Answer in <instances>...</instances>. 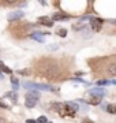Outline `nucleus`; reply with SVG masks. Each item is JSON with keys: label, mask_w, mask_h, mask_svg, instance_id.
I'll use <instances>...</instances> for the list:
<instances>
[{"label": "nucleus", "mask_w": 116, "mask_h": 123, "mask_svg": "<svg viewBox=\"0 0 116 123\" xmlns=\"http://www.w3.org/2000/svg\"><path fill=\"white\" fill-rule=\"evenodd\" d=\"M0 79H3V75H1V71H0Z\"/></svg>", "instance_id": "23"}, {"label": "nucleus", "mask_w": 116, "mask_h": 123, "mask_svg": "<svg viewBox=\"0 0 116 123\" xmlns=\"http://www.w3.org/2000/svg\"><path fill=\"white\" fill-rule=\"evenodd\" d=\"M38 23H40V25H44V26H48V27L53 26L52 19H51V18H48V17H40V18H38Z\"/></svg>", "instance_id": "6"}, {"label": "nucleus", "mask_w": 116, "mask_h": 123, "mask_svg": "<svg viewBox=\"0 0 116 123\" xmlns=\"http://www.w3.org/2000/svg\"><path fill=\"white\" fill-rule=\"evenodd\" d=\"M11 84H12L14 92H15V90H17V89L19 88V81L17 79V77H14V75H11Z\"/></svg>", "instance_id": "12"}, {"label": "nucleus", "mask_w": 116, "mask_h": 123, "mask_svg": "<svg viewBox=\"0 0 116 123\" xmlns=\"http://www.w3.org/2000/svg\"><path fill=\"white\" fill-rule=\"evenodd\" d=\"M0 108H3V110H7V108H8V105H7L1 98H0Z\"/></svg>", "instance_id": "17"}, {"label": "nucleus", "mask_w": 116, "mask_h": 123, "mask_svg": "<svg viewBox=\"0 0 116 123\" xmlns=\"http://www.w3.org/2000/svg\"><path fill=\"white\" fill-rule=\"evenodd\" d=\"M23 86L26 89H33V90H45V92H49V90H53L52 86L49 85H41V84H36V82H23Z\"/></svg>", "instance_id": "2"}, {"label": "nucleus", "mask_w": 116, "mask_h": 123, "mask_svg": "<svg viewBox=\"0 0 116 123\" xmlns=\"http://www.w3.org/2000/svg\"><path fill=\"white\" fill-rule=\"evenodd\" d=\"M103 23H104V21L103 19H100V18H92V19H90V26H92V29H93L94 31H100L101 30Z\"/></svg>", "instance_id": "3"}, {"label": "nucleus", "mask_w": 116, "mask_h": 123, "mask_svg": "<svg viewBox=\"0 0 116 123\" xmlns=\"http://www.w3.org/2000/svg\"><path fill=\"white\" fill-rule=\"evenodd\" d=\"M101 103V97H97V96H93L90 98V104H93V105H97Z\"/></svg>", "instance_id": "14"}, {"label": "nucleus", "mask_w": 116, "mask_h": 123, "mask_svg": "<svg viewBox=\"0 0 116 123\" xmlns=\"http://www.w3.org/2000/svg\"><path fill=\"white\" fill-rule=\"evenodd\" d=\"M7 18H8V21L14 22V21H18V19L23 18V12H22V11H19V10H17V11H12V12H10L8 15H7Z\"/></svg>", "instance_id": "4"}, {"label": "nucleus", "mask_w": 116, "mask_h": 123, "mask_svg": "<svg viewBox=\"0 0 116 123\" xmlns=\"http://www.w3.org/2000/svg\"><path fill=\"white\" fill-rule=\"evenodd\" d=\"M30 37L33 40H36V41H38V43H44V37L40 34V33H37V31H34V33H31Z\"/></svg>", "instance_id": "10"}, {"label": "nucleus", "mask_w": 116, "mask_h": 123, "mask_svg": "<svg viewBox=\"0 0 116 123\" xmlns=\"http://www.w3.org/2000/svg\"><path fill=\"white\" fill-rule=\"evenodd\" d=\"M40 100V96L34 92H29L26 94V98H25V105L26 108H34L37 105V103Z\"/></svg>", "instance_id": "1"}, {"label": "nucleus", "mask_w": 116, "mask_h": 123, "mask_svg": "<svg viewBox=\"0 0 116 123\" xmlns=\"http://www.w3.org/2000/svg\"><path fill=\"white\" fill-rule=\"evenodd\" d=\"M58 36H60V37H66V36H67V30H66V29H59Z\"/></svg>", "instance_id": "15"}, {"label": "nucleus", "mask_w": 116, "mask_h": 123, "mask_svg": "<svg viewBox=\"0 0 116 123\" xmlns=\"http://www.w3.org/2000/svg\"><path fill=\"white\" fill-rule=\"evenodd\" d=\"M51 108L53 111H56V112H60L62 108H63V104H60V103H52V104H51Z\"/></svg>", "instance_id": "11"}, {"label": "nucleus", "mask_w": 116, "mask_h": 123, "mask_svg": "<svg viewBox=\"0 0 116 123\" xmlns=\"http://www.w3.org/2000/svg\"><path fill=\"white\" fill-rule=\"evenodd\" d=\"M26 123H36V120H33V119H27Z\"/></svg>", "instance_id": "20"}, {"label": "nucleus", "mask_w": 116, "mask_h": 123, "mask_svg": "<svg viewBox=\"0 0 116 123\" xmlns=\"http://www.w3.org/2000/svg\"><path fill=\"white\" fill-rule=\"evenodd\" d=\"M82 123H93V122L89 120V119H82Z\"/></svg>", "instance_id": "19"}, {"label": "nucleus", "mask_w": 116, "mask_h": 123, "mask_svg": "<svg viewBox=\"0 0 116 123\" xmlns=\"http://www.w3.org/2000/svg\"><path fill=\"white\" fill-rule=\"evenodd\" d=\"M108 84H109L108 79H101V81H98L97 82V85H108Z\"/></svg>", "instance_id": "18"}, {"label": "nucleus", "mask_w": 116, "mask_h": 123, "mask_svg": "<svg viewBox=\"0 0 116 123\" xmlns=\"http://www.w3.org/2000/svg\"><path fill=\"white\" fill-rule=\"evenodd\" d=\"M19 73H21V74H27L29 71H27V70H22V71H19Z\"/></svg>", "instance_id": "21"}, {"label": "nucleus", "mask_w": 116, "mask_h": 123, "mask_svg": "<svg viewBox=\"0 0 116 123\" xmlns=\"http://www.w3.org/2000/svg\"><path fill=\"white\" fill-rule=\"evenodd\" d=\"M0 123H6V119L1 118V116H0Z\"/></svg>", "instance_id": "22"}, {"label": "nucleus", "mask_w": 116, "mask_h": 123, "mask_svg": "<svg viewBox=\"0 0 116 123\" xmlns=\"http://www.w3.org/2000/svg\"><path fill=\"white\" fill-rule=\"evenodd\" d=\"M89 93L92 96H97V97H101V98H103L107 92H105V89H103V88H93V89L89 90Z\"/></svg>", "instance_id": "5"}, {"label": "nucleus", "mask_w": 116, "mask_h": 123, "mask_svg": "<svg viewBox=\"0 0 116 123\" xmlns=\"http://www.w3.org/2000/svg\"><path fill=\"white\" fill-rule=\"evenodd\" d=\"M68 18H70V15H67V14L56 12V14H53V17H52V22H53V21H64V19H68Z\"/></svg>", "instance_id": "7"}, {"label": "nucleus", "mask_w": 116, "mask_h": 123, "mask_svg": "<svg viewBox=\"0 0 116 123\" xmlns=\"http://www.w3.org/2000/svg\"><path fill=\"white\" fill-rule=\"evenodd\" d=\"M46 123H52V122H46Z\"/></svg>", "instance_id": "24"}, {"label": "nucleus", "mask_w": 116, "mask_h": 123, "mask_svg": "<svg viewBox=\"0 0 116 123\" xmlns=\"http://www.w3.org/2000/svg\"><path fill=\"white\" fill-rule=\"evenodd\" d=\"M46 122H48V119L45 118V116H40V118L37 119L36 123H46Z\"/></svg>", "instance_id": "16"}, {"label": "nucleus", "mask_w": 116, "mask_h": 123, "mask_svg": "<svg viewBox=\"0 0 116 123\" xmlns=\"http://www.w3.org/2000/svg\"><path fill=\"white\" fill-rule=\"evenodd\" d=\"M0 70L3 71V73H7V74H12V71H11V68H8V67L6 66L3 62H0Z\"/></svg>", "instance_id": "13"}, {"label": "nucleus", "mask_w": 116, "mask_h": 123, "mask_svg": "<svg viewBox=\"0 0 116 123\" xmlns=\"http://www.w3.org/2000/svg\"><path fill=\"white\" fill-rule=\"evenodd\" d=\"M4 97L10 98V100L12 101L14 104H15V103H18V94H17L15 92H14V90H12V92H7V93L4 94Z\"/></svg>", "instance_id": "8"}, {"label": "nucleus", "mask_w": 116, "mask_h": 123, "mask_svg": "<svg viewBox=\"0 0 116 123\" xmlns=\"http://www.w3.org/2000/svg\"><path fill=\"white\" fill-rule=\"evenodd\" d=\"M103 110L108 111L109 114H116V108L113 104H103Z\"/></svg>", "instance_id": "9"}]
</instances>
